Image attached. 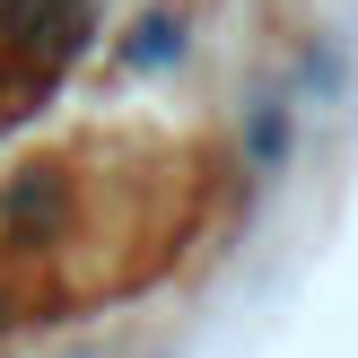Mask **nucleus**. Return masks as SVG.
I'll return each mask as SVG.
<instances>
[{
    "instance_id": "nucleus-1",
    "label": "nucleus",
    "mask_w": 358,
    "mask_h": 358,
    "mask_svg": "<svg viewBox=\"0 0 358 358\" xmlns=\"http://www.w3.org/2000/svg\"><path fill=\"white\" fill-rule=\"evenodd\" d=\"M289 96H254V105H245V166H254V175H280V166H289Z\"/></svg>"
},
{
    "instance_id": "nucleus-2",
    "label": "nucleus",
    "mask_w": 358,
    "mask_h": 358,
    "mask_svg": "<svg viewBox=\"0 0 358 358\" xmlns=\"http://www.w3.org/2000/svg\"><path fill=\"white\" fill-rule=\"evenodd\" d=\"M297 79H306V96H341V79H350V70H341V44H332V35H315V44L306 52H297Z\"/></svg>"
},
{
    "instance_id": "nucleus-3",
    "label": "nucleus",
    "mask_w": 358,
    "mask_h": 358,
    "mask_svg": "<svg viewBox=\"0 0 358 358\" xmlns=\"http://www.w3.org/2000/svg\"><path fill=\"white\" fill-rule=\"evenodd\" d=\"M166 52H184V17H149V27L122 44V62H131V70H149V62H166Z\"/></svg>"
}]
</instances>
